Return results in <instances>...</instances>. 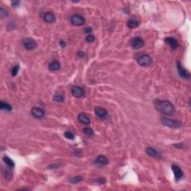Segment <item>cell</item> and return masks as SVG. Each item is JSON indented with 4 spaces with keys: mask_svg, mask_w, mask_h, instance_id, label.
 <instances>
[{
    "mask_svg": "<svg viewBox=\"0 0 191 191\" xmlns=\"http://www.w3.org/2000/svg\"><path fill=\"white\" fill-rule=\"evenodd\" d=\"M155 107L161 113L166 115H173L176 113L175 106L170 102L166 100H156L154 103Z\"/></svg>",
    "mask_w": 191,
    "mask_h": 191,
    "instance_id": "obj_1",
    "label": "cell"
},
{
    "mask_svg": "<svg viewBox=\"0 0 191 191\" xmlns=\"http://www.w3.org/2000/svg\"><path fill=\"white\" fill-rule=\"evenodd\" d=\"M161 122H162L163 125H164L165 126L170 127V128H178L179 127H181V122L179 121L175 120V119H168V118L163 117L161 119Z\"/></svg>",
    "mask_w": 191,
    "mask_h": 191,
    "instance_id": "obj_2",
    "label": "cell"
},
{
    "mask_svg": "<svg viewBox=\"0 0 191 191\" xmlns=\"http://www.w3.org/2000/svg\"><path fill=\"white\" fill-rule=\"evenodd\" d=\"M137 63L141 66H148L152 63V58L149 55H142L137 58Z\"/></svg>",
    "mask_w": 191,
    "mask_h": 191,
    "instance_id": "obj_3",
    "label": "cell"
},
{
    "mask_svg": "<svg viewBox=\"0 0 191 191\" xmlns=\"http://www.w3.org/2000/svg\"><path fill=\"white\" fill-rule=\"evenodd\" d=\"M71 93H72V96L76 97V98H81L85 95V92L82 87L75 85L71 87Z\"/></svg>",
    "mask_w": 191,
    "mask_h": 191,
    "instance_id": "obj_4",
    "label": "cell"
},
{
    "mask_svg": "<svg viewBox=\"0 0 191 191\" xmlns=\"http://www.w3.org/2000/svg\"><path fill=\"white\" fill-rule=\"evenodd\" d=\"M70 22L72 25L74 26H82L85 23V20L84 17L78 14H75V15L72 16L70 19Z\"/></svg>",
    "mask_w": 191,
    "mask_h": 191,
    "instance_id": "obj_5",
    "label": "cell"
},
{
    "mask_svg": "<svg viewBox=\"0 0 191 191\" xmlns=\"http://www.w3.org/2000/svg\"><path fill=\"white\" fill-rule=\"evenodd\" d=\"M143 45H144V41L139 37L134 38L131 41V46L134 49H140L143 46Z\"/></svg>",
    "mask_w": 191,
    "mask_h": 191,
    "instance_id": "obj_6",
    "label": "cell"
},
{
    "mask_svg": "<svg viewBox=\"0 0 191 191\" xmlns=\"http://www.w3.org/2000/svg\"><path fill=\"white\" fill-rule=\"evenodd\" d=\"M23 46L27 50H33L37 47V43L32 38H26L23 41Z\"/></svg>",
    "mask_w": 191,
    "mask_h": 191,
    "instance_id": "obj_7",
    "label": "cell"
},
{
    "mask_svg": "<svg viewBox=\"0 0 191 191\" xmlns=\"http://www.w3.org/2000/svg\"><path fill=\"white\" fill-rule=\"evenodd\" d=\"M177 69L178 72L181 77H182L183 78H186V79H189L190 77L189 72L184 67H182V66L178 61L177 62Z\"/></svg>",
    "mask_w": 191,
    "mask_h": 191,
    "instance_id": "obj_8",
    "label": "cell"
},
{
    "mask_svg": "<svg viewBox=\"0 0 191 191\" xmlns=\"http://www.w3.org/2000/svg\"><path fill=\"white\" fill-rule=\"evenodd\" d=\"M31 112H32V114L35 118H38V119H41V118H43L45 116V111H44V110H43L42 108H32Z\"/></svg>",
    "mask_w": 191,
    "mask_h": 191,
    "instance_id": "obj_9",
    "label": "cell"
},
{
    "mask_svg": "<svg viewBox=\"0 0 191 191\" xmlns=\"http://www.w3.org/2000/svg\"><path fill=\"white\" fill-rule=\"evenodd\" d=\"M172 170H173V173H174V176L176 181L180 180V179L183 177L184 173L181 169L178 166L173 165L172 166Z\"/></svg>",
    "mask_w": 191,
    "mask_h": 191,
    "instance_id": "obj_10",
    "label": "cell"
},
{
    "mask_svg": "<svg viewBox=\"0 0 191 191\" xmlns=\"http://www.w3.org/2000/svg\"><path fill=\"white\" fill-rule=\"evenodd\" d=\"M95 114L100 119H105L108 116V111L102 107H97L94 110Z\"/></svg>",
    "mask_w": 191,
    "mask_h": 191,
    "instance_id": "obj_11",
    "label": "cell"
},
{
    "mask_svg": "<svg viewBox=\"0 0 191 191\" xmlns=\"http://www.w3.org/2000/svg\"><path fill=\"white\" fill-rule=\"evenodd\" d=\"M146 154H147L148 155H149V156L152 157V158H160L161 157V153H160V152H158V151L157 150V149H154V148H152V147L146 148Z\"/></svg>",
    "mask_w": 191,
    "mask_h": 191,
    "instance_id": "obj_12",
    "label": "cell"
},
{
    "mask_svg": "<svg viewBox=\"0 0 191 191\" xmlns=\"http://www.w3.org/2000/svg\"><path fill=\"white\" fill-rule=\"evenodd\" d=\"M44 21L47 23H53L55 21V16L52 12H46L44 14L43 17Z\"/></svg>",
    "mask_w": 191,
    "mask_h": 191,
    "instance_id": "obj_13",
    "label": "cell"
},
{
    "mask_svg": "<svg viewBox=\"0 0 191 191\" xmlns=\"http://www.w3.org/2000/svg\"><path fill=\"white\" fill-rule=\"evenodd\" d=\"M78 121H79L81 123L84 124V125H90V119L88 116H87L86 114L81 113L79 114L78 117Z\"/></svg>",
    "mask_w": 191,
    "mask_h": 191,
    "instance_id": "obj_14",
    "label": "cell"
},
{
    "mask_svg": "<svg viewBox=\"0 0 191 191\" xmlns=\"http://www.w3.org/2000/svg\"><path fill=\"white\" fill-rule=\"evenodd\" d=\"M165 41L167 44H168L170 46L172 49L176 50V49L178 48V44L177 40L173 38H171V37H169V38H166Z\"/></svg>",
    "mask_w": 191,
    "mask_h": 191,
    "instance_id": "obj_15",
    "label": "cell"
},
{
    "mask_svg": "<svg viewBox=\"0 0 191 191\" xmlns=\"http://www.w3.org/2000/svg\"><path fill=\"white\" fill-rule=\"evenodd\" d=\"M95 163L97 164H98L99 166H106L108 164V159L106 158L105 155H100L97 158L96 161H95Z\"/></svg>",
    "mask_w": 191,
    "mask_h": 191,
    "instance_id": "obj_16",
    "label": "cell"
},
{
    "mask_svg": "<svg viewBox=\"0 0 191 191\" xmlns=\"http://www.w3.org/2000/svg\"><path fill=\"white\" fill-rule=\"evenodd\" d=\"M139 24H140L139 20H137L136 17H134L130 18L129 20H128V22H127V26H128L129 29H134V28H137V26H139Z\"/></svg>",
    "mask_w": 191,
    "mask_h": 191,
    "instance_id": "obj_17",
    "label": "cell"
},
{
    "mask_svg": "<svg viewBox=\"0 0 191 191\" xmlns=\"http://www.w3.org/2000/svg\"><path fill=\"white\" fill-rule=\"evenodd\" d=\"M60 69V63L57 60L51 62L49 65V69L52 72H55V71L59 70Z\"/></svg>",
    "mask_w": 191,
    "mask_h": 191,
    "instance_id": "obj_18",
    "label": "cell"
},
{
    "mask_svg": "<svg viewBox=\"0 0 191 191\" xmlns=\"http://www.w3.org/2000/svg\"><path fill=\"white\" fill-rule=\"evenodd\" d=\"M3 161H4V163H5V164H6L8 167H9V168L13 169V168H14V167H15L14 162L13 161V160H11V158H9V157H7V156L4 157Z\"/></svg>",
    "mask_w": 191,
    "mask_h": 191,
    "instance_id": "obj_19",
    "label": "cell"
},
{
    "mask_svg": "<svg viewBox=\"0 0 191 191\" xmlns=\"http://www.w3.org/2000/svg\"><path fill=\"white\" fill-rule=\"evenodd\" d=\"M0 108L3 111H11L12 110V107H11V105H9L7 103H5L3 101L0 103Z\"/></svg>",
    "mask_w": 191,
    "mask_h": 191,
    "instance_id": "obj_20",
    "label": "cell"
},
{
    "mask_svg": "<svg viewBox=\"0 0 191 191\" xmlns=\"http://www.w3.org/2000/svg\"><path fill=\"white\" fill-rule=\"evenodd\" d=\"M53 100L55 102H56V103H63V100H64V98H63V95L56 94L53 97Z\"/></svg>",
    "mask_w": 191,
    "mask_h": 191,
    "instance_id": "obj_21",
    "label": "cell"
},
{
    "mask_svg": "<svg viewBox=\"0 0 191 191\" xmlns=\"http://www.w3.org/2000/svg\"><path fill=\"white\" fill-rule=\"evenodd\" d=\"M19 69H20V66H19V65H15V66L11 69V75H12V76L14 77L17 75V73H18L19 72Z\"/></svg>",
    "mask_w": 191,
    "mask_h": 191,
    "instance_id": "obj_22",
    "label": "cell"
},
{
    "mask_svg": "<svg viewBox=\"0 0 191 191\" xmlns=\"http://www.w3.org/2000/svg\"><path fill=\"white\" fill-rule=\"evenodd\" d=\"M82 180H83V177H81V176H75V177L72 178L70 179V182L71 183L76 184V183H78V182L81 181Z\"/></svg>",
    "mask_w": 191,
    "mask_h": 191,
    "instance_id": "obj_23",
    "label": "cell"
},
{
    "mask_svg": "<svg viewBox=\"0 0 191 191\" xmlns=\"http://www.w3.org/2000/svg\"><path fill=\"white\" fill-rule=\"evenodd\" d=\"M83 132L88 136H93V134H94V132H93V130L90 128H87H87H83Z\"/></svg>",
    "mask_w": 191,
    "mask_h": 191,
    "instance_id": "obj_24",
    "label": "cell"
},
{
    "mask_svg": "<svg viewBox=\"0 0 191 191\" xmlns=\"http://www.w3.org/2000/svg\"><path fill=\"white\" fill-rule=\"evenodd\" d=\"M63 135H64V137L66 138L69 139V140H74L75 139V134L73 133L70 132V131H66Z\"/></svg>",
    "mask_w": 191,
    "mask_h": 191,
    "instance_id": "obj_25",
    "label": "cell"
},
{
    "mask_svg": "<svg viewBox=\"0 0 191 191\" xmlns=\"http://www.w3.org/2000/svg\"><path fill=\"white\" fill-rule=\"evenodd\" d=\"M95 39H96V38H95V37H94V35H87V37H86V41H87V42H88V43H93V42H94V41H95Z\"/></svg>",
    "mask_w": 191,
    "mask_h": 191,
    "instance_id": "obj_26",
    "label": "cell"
},
{
    "mask_svg": "<svg viewBox=\"0 0 191 191\" xmlns=\"http://www.w3.org/2000/svg\"><path fill=\"white\" fill-rule=\"evenodd\" d=\"M7 16H8L7 11L5 10H4L2 8H0V17H2V18H4V17H7Z\"/></svg>",
    "mask_w": 191,
    "mask_h": 191,
    "instance_id": "obj_27",
    "label": "cell"
},
{
    "mask_svg": "<svg viewBox=\"0 0 191 191\" xmlns=\"http://www.w3.org/2000/svg\"><path fill=\"white\" fill-rule=\"evenodd\" d=\"M97 182H98L100 184H104L106 183V179L105 178H100L97 180Z\"/></svg>",
    "mask_w": 191,
    "mask_h": 191,
    "instance_id": "obj_28",
    "label": "cell"
},
{
    "mask_svg": "<svg viewBox=\"0 0 191 191\" xmlns=\"http://www.w3.org/2000/svg\"><path fill=\"white\" fill-rule=\"evenodd\" d=\"M84 32H85L86 33L88 34V35H90V33H91V32H93V29L90 27H87V28H86L85 31H84Z\"/></svg>",
    "mask_w": 191,
    "mask_h": 191,
    "instance_id": "obj_29",
    "label": "cell"
},
{
    "mask_svg": "<svg viewBox=\"0 0 191 191\" xmlns=\"http://www.w3.org/2000/svg\"><path fill=\"white\" fill-rule=\"evenodd\" d=\"M59 44H60V46L62 47V48H64V47L66 46V42H65V41H60V43H59Z\"/></svg>",
    "mask_w": 191,
    "mask_h": 191,
    "instance_id": "obj_30",
    "label": "cell"
},
{
    "mask_svg": "<svg viewBox=\"0 0 191 191\" xmlns=\"http://www.w3.org/2000/svg\"><path fill=\"white\" fill-rule=\"evenodd\" d=\"M77 55H78V57H79V58H83L84 56V53L83 52L79 51L77 52Z\"/></svg>",
    "mask_w": 191,
    "mask_h": 191,
    "instance_id": "obj_31",
    "label": "cell"
},
{
    "mask_svg": "<svg viewBox=\"0 0 191 191\" xmlns=\"http://www.w3.org/2000/svg\"><path fill=\"white\" fill-rule=\"evenodd\" d=\"M19 4H20V2H18V1H14V2H11V5H13V7H17Z\"/></svg>",
    "mask_w": 191,
    "mask_h": 191,
    "instance_id": "obj_32",
    "label": "cell"
}]
</instances>
